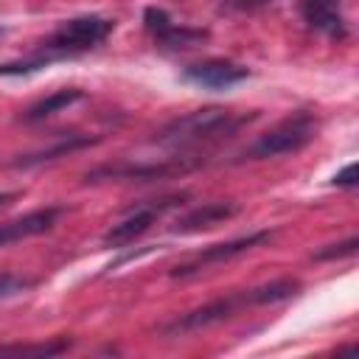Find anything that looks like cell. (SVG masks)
I'll return each mask as SVG.
<instances>
[{
	"instance_id": "cell-15",
	"label": "cell",
	"mask_w": 359,
	"mask_h": 359,
	"mask_svg": "<svg viewBox=\"0 0 359 359\" xmlns=\"http://www.w3.org/2000/svg\"><path fill=\"white\" fill-rule=\"evenodd\" d=\"M143 25H146V31H149L160 45L165 42V36H168L171 28H174L171 17H168L163 8H157V6H149V8L143 11Z\"/></svg>"
},
{
	"instance_id": "cell-18",
	"label": "cell",
	"mask_w": 359,
	"mask_h": 359,
	"mask_svg": "<svg viewBox=\"0 0 359 359\" xmlns=\"http://www.w3.org/2000/svg\"><path fill=\"white\" fill-rule=\"evenodd\" d=\"M334 185H342V188H353L356 185V165L348 163L337 177H334Z\"/></svg>"
},
{
	"instance_id": "cell-3",
	"label": "cell",
	"mask_w": 359,
	"mask_h": 359,
	"mask_svg": "<svg viewBox=\"0 0 359 359\" xmlns=\"http://www.w3.org/2000/svg\"><path fill=\"white\" fill-rule=\"evenodd\" d=\"M314 132H317V118L311 112H294L280 123H275L269 132H264L258 140H252L238 160H269L300 151L306 143L314 140Z\"/></svg>"
},
{
	"instance_id": "cell-12",
	"label": "cell",
	"mask_w": 359,
	"mask_h": 359,
	"mask_svg": "<svg viewBox=\"0 0 359 359\" xmlns=\"http://www.w3.org/2000/svg\"><path fill=\"white\" fill-rule=\"evenodd\" d=\"M98 137H67V140H59L56 146H48V149H42V151H34V154H25V157H20L14 165H20V168H28V165H39V163H48V160H56V157H65V154H70V151H76V149H87L90 143H95Z\"/></svg>"
},
{
	"instance_id": "cell-5",
	"label": "cell",
	"mask_w": 359,
	"mask_h": 359,
	"mask_svg": "<svg viewBox=\"0 0 359 359\" xmlns=\"http://www.w3.org/2000/svg\"><path fill=\"white\" fill-rule=\"evenodd\" d=\"M269 238H272L269 230H258V233H250V236L236 238V241L213 244V247L196 252L194 258L177 264V266L171 269V278H191V275H199L202 269H210V266H216V264H224V261H230V258H236V255H241V252H247V250H252V247H258V244H264V241H269Z\"/></svg>"
},
{
	"instance_id": "cell-11",
	"label": "cell",
	"mask_w": 359,
	"mask_h": 359,
	"mask_svg": "<svg viewBox=\"0 0 359 359\" xmlns=\"http://www.w3.org/2000/svg\"><path fill=\"white\" fill-rule=\"evenodd\" d=\"M300 11L311 28L325 31L328 36H345V20L339 11V0H300Z\"/></svg>"
},
{
	"instance_id": "cell-17",
	"label": "cell",
	"mask_w": 359,
	"mask_h": 359,
	"mask_svg": "<svg viewBox=\"0 0 359 359\" xmlns=\"http://www.w3.org/2000/svg\"><path fill=\"white\" fill-rule=\"evenodd\" d=\"M31 286V280L25 278H17V275H0V297H11V294H20Z\"/></svg>"
},
{
	"instance_id": "cell-19",
	"label": "cell",
	"mask_w": 359,
	"mask_h": 359,
	"mask_svg": "<svg viewBox=\"0 0 359 359\" xmlns=\"http://www.w3.org/2000/svg\"><path fill=\"white\" fill-rule=\"evenodd\" d=\"M11 199H17V194H14V191H6V194H0V208H3V205H8Z\"/></svg>"
},
{
	"instance_id": "cell-6",
	"label": "cell",
	"mask_w": 359,
	"mask_h": 359,
	"mask_svg": "<svg viewBox=\"0 0 359 359\" xmlns=\"http://www.w3.org/2000/svg\"><path fill=\"white\" fill-rule=\"evenodd\" d=\"M196 163L188 160H165V163H115V165H98L93 171L84 174L87 182H98V180H163L171 174H185L191 171Z\"/></svg>"
},
{
	"instance_id": "cell-1",
	"label": "cell",
	"mask_w": 359,
	"mask_h": 359,
	"mask_svg": "<svg viewBox=\"0 0 359 359\" xmlns=\"http://www.w3.org/2000/svg\"><path fill=\"white\" fill-rule=\"evenodd\" d=\"M112 20L107 17H95V14H87V17H73V20H65L42 45L39 50L31 56V59H22V62H8V65H0V76H20V73H31V70H39L45 67L48 62L59 59V56H73V53H84L95 45H101L109 31H112Z\"/></svg>"
},
{
	"instance_id": "cell-7",
	"label": "cell",
	"mask_w": 359,
	"mask_h": 359,
	"mask_svg": "<svg viewBox=\"0 0 359 359\" xmlns=\"http://www.w3.org/2000/svg\"><path fill=\"white\" fill-rule=\"evenodd\" d=\"M182 76H185V81H194L208 90H227V87H236L244 79H250V70L230 59H205L199 65L185 67Z\"/></svg>"
},
{
	"instance_id": "cell-14",
	"label": "cell",
	"mask_w": 359,
	"mask_h": 359,
	"mask_svg": "<svg viewBox=\"0 0 359 359\" xmlns=\"http://www.w3.org/2000/svg\"><path fill=\"white\" fill-rule=\"evenodd\" d=\"M67 339L56 342H39V345H0V356H53L67 351Z\"/></svg>"
},
{
	"instance_id": "cell-4",
	"label": "cell",
	"mask_w": 359,
	"mask_h": 359,
	"mask_svg": "<svg viewBox=\"0 0 359 359\" xmlns=\"http://www.w3.org/2000/svg\"><path fill=\"white\" fill-rule=\"evenodd\" d=\"M247 306H258L255 289L238 292V294H227V297L210 300V303H205V306H199V309H191V311L180 314L177 320H171L168 325H163V334H165V337H185V334L210 328V325H216V323H224V320H230L236 311H241V309H247Z\"/></svg>"
},
{
	"instance_id": "cell-9",
	"label": "cell",
	"mask_w": 359,
	"mask_h": 359,
	"mask_svg": "<svg viewBox=\"0 0 359 359\" xmlns=\"http://www.w3.org/2000/svg\"><path fill=\"white\" fill-rule=\"evenodd\" d=\"M59 208H39V210H31L20 219H11L6 224H0V247H8V244H17L22 238H31V236H39L45 230L53 227V222L59 219Z\"/></svg>"
},
{
	"instance_id": "cell-16",
	"label": "cell",
	"mask_w": 359,
	"mask_h": 359,
	"mask_svg": "<svg viewBox=\"0 0 359 359\" xmlns=\"http://www.w3.org/2000/svg\"><path fill=\"white\" fill-rule=\"evenodd\" d=\"M356 247H359V238H356V236H351V238H345V241H339V244H328L325 250H317V252H314V258H317V261L348 258V255H353V252H356Z\"/></svg>"
},
{
	"instance_id": "cell-8",
	"label": "cell",
	"mask_w": 359,
	"mask_h": 359,
	"mask_svg": "<svg viewBox=\"0 0 359 359\" xmlns=\"http://www.w3.org/2000/svg\"><path fill=\"white\" fill-rule=\"evenodd\" d=\"M182 196H171V199H163V202H151V205H146V208H137L135 213H129L126 219H121L118 224H112L104 236H101V241L107 244V247H123V244H132L137 236H143L151 224H154V219L165 210V208H171V205H177Z\"/></svg>"
},
{
	"instance_id": "cell-2",
	"label": "cell",
	"mask_w": 359,
	"mask_h": 359,
	"mask_svg": "<svg viewBox=\"0 0 359 359\" xmlns=\"http://www.w3.org/2000/svg\"><path fill=\"white\" fill-rule=\"evenodd\" d=\"M255 115H238V112H230V109H222V107L194 109V112L180 115L171 123H165L157 132V143L171 146V149H191V146L213 143V140H222V137L238 132Z\"/></svg>"
},
{
	"instance_id": "cell-10",
	"label": "cell",
	"mask_w": 359,
	"mask_h": 359,
	"mask_svg": "<svg viewBox=\"0 0 359 359\" xmlns=\"http://www.w3.org/2000/svg\"><path fill=\"white\" fill-rule=\"evenodd\" d=\"M236 213H238V205H233V202H208V205H199V208L188 210L185 216H180L174 222V233H196L205 227H216V224L233 219Z\"/></svg>"
},
{
	"instance_id": "cell-20",
	"label": "cell",
	"mask_w": 359,
	"mask_h": 359,
	"mask_svg": "<svg viewBox=\"0 0 359 359\" xmlns=\"http://www.w3.org/2000/svg\"><path fill=\"white\" fill-rule=\"evenodd\" d=\"M247 3H269V0H247Z\"/></svg>"
},
{
	"instance_id": "cell-13",
	"label": "cell",
	"mask_w": 359,
	"mask_h": 359,
	"mask_svg": "<svg viewBox=\"0 0 359 359\" xmlns=\"http://www.w3.org/2000/svg\"><path fill=\"white\" fill-rule=\"evenodd\" d=\"M81 98V90H56L53 95H48V98H42V101H36L22 118L25 121H42V118H50L53 112H59V109H65V107H70V104H76Z\"/></svg>"
}]
</instances>
